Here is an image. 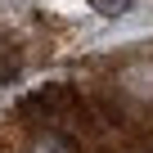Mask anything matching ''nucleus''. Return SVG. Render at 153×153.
<instances>
[{"label": "nucleus", "instance_id": "f257e3e1", "mask_svg": "<svg viewBox=\"0 0 153 153\" xmlns=\"http://www.w3.org/2000/svg\"><path fill=\"white\" fill-rule=\"evenodd\" d=\"M126 5H131V0H95V9H99L104 18H117V14L126 9Z\"/></svg>", "mask_w": 153, "mask_h": 153}]
</instances>
